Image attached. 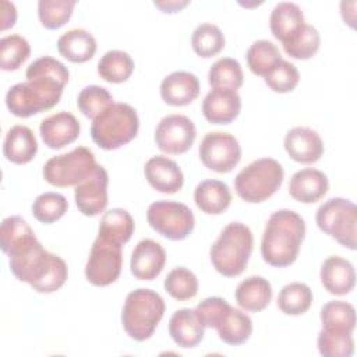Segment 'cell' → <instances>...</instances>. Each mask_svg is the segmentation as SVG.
I'll return each mask as SVG.
<instances>
[{
  "label": "cell",
  "mask_w": 357,
  "mask_h": 357,
  "mask_svg": "<svg viewBox=\"0 0 357 357\" xmlns=\"http://www.w3.org/2000/svg\"><path fill=\"white\" fill-rule=\"evenodd\" d=\"M113 102L112 93L99 85H88L81 89L77 98V106L88 119H95Z\"/></svg>",
  "instance_id": "7bdbcfd3"
},
{
  "label": "cell",
  "mask_w": 357,
  "mask_h": 357,
  "mask_svg": "<svg viewBox=\"0 0 357 357\" xmlns=\"http://www.w3.org/2000/svg\"><path fill=\"white\" fill-rule=\"evenodd\" d=\"M38 152V141L32 130L22 124L13 126L4 138L3 153L7 160L15 165L31 162Z\"/></svg>",
  "instance_id": "cb8c5ba5"
},
{
  "label": "cell",
  "mask_w": 357,
  "mask_h": 357,
  "mask_svg": "<svg viewBox=\"0 0 357 357\" xmlns=\"http://www.w3.org/2000/svg\"><path fill=\"white\" fill-rule=\"evenodd\" d=\"M265 84L278 93H287L291 92L298 81H300V74L297 67L287 61L280 59L265 75H264Z\"/></svg>",
  "instance_id": "b9f144b4"
},
{
  "label": "cell",
  "mask_w": 357,
  "mask_h": 357,
  "mask_svg": "<svg viewBox=\"0 0 357 357\" xmlns=\"http://www.w3.org/2000/svg\"><path fill=\"white\" fill-rule=\"evenodd\" d=\"M241 110V98L233 89H212L202 100V114L212 124H229Z\"/></svg>",
  "instance_id": "d6986e66"
},
{
  "label": "cell",
  "mask_w": 357,
  "mask_h": 357,
  "mask_svg": "<svg viewBox=\"0 0 357 357\" xmlns=\"http://www.w3.org/2000/svg\"><path fill=\"white\" fill-rule=\"evenodd\" d=\"M165 290L176 300L185 301L198 293V279L190 269L178 266L172 269L165 279Z\"/></svg>",
  "instance_id": "f35d334b"
},
{
  "label": "cell",
  "mask_w": 357,
  "mask_h": 357,
  "mask_svg": "<svg viewBox=\"0 0 357 357\" xmlns=\"http://www.w3.org/2000/svg\"><path fill=\"white\" fill-rule=\"evenodd\" d=\"M31 54L28 40L18 35H7L0 39V68L4 71H15Z\"/></svg>",
  "instance_id": "8d00e7d4"
},
{
  "label": "cell",
  "mask_w": 357,
  "mask_h": 357,
  "mask_svg": "<svg viewBox=\"0 0 357 357\" xmlns=\"http://www.w3.org/2000/svg\"><path fill=\"white\" fill-rule=\"evenodd\" d=\"M169 335L173 342L183 347H195L205 335V328L191 308H181L173 312L169 321Z\"/></svg>",
  "instance_id": "603a6c76"
},
{
  "label": "cell",
  "mask_w": 357,
  "mask_h": 357,
  "mask_svg": "<svg viewBox=\"0 0 357 357\" xmlns=\"http://www.w3.org/2000/svg\"><path fill=\"white\" fill-rule=\"evenodd\" d=\"M229 307L230 304L225 298L215 296L202 300L194 311L204 328H215Z\"/></svg>",
  "instance_id": "bcb514c9"
},
{
  "label": "cell",
  "mask_w": 357,
  "mask_h": 357,
  "mask_svg": "<svg viewBox=\"0 0 357 357\" xmlns=\"http://www.w3.org/2000/svg\"><path fill=\"white\" fill-rule=\"evenodd\" d=\"M321 231L335 238L340 245L356 250L357 206L350 201L335 197L324 202L315 215Z\"/></svg>",
  "instance_id": "ba28073f"
},
{
  "label": "cell",
  "mask_w": 357,
  "mask_h": 357,
  "mask_svg": "<svg viewBox=\"0 0 357 357\" xmlns=\"http://www.w3.org/2000/svg\"><path fill=\"white\" fill-rule=\"evenodd\" d=\"M319 45L321 36L318 29L305 22L296 35L283 43V50L293 59L307 60L318 52Z\"/></svg>",
  "instance_id": "e575fe53"
},
{
  "label": "cell",
  "mask_w": 357,
  "mask_h": 357,
  "mask_svg": "<svg viewBox=\"0 0 357 357\" xmlns=\"http://www.w3.org/2000/svg\"><path fill=\"white\" fill-rule=\"evenodd\" d=\"M208 81L212 89L237 91L244 82L240 63L231 57H222L216 60L209 68Z\"/></svg>",
  "instance_id": "d6a6232c"
},
{
  "label": "cell",
  "mask_w": 357,
  "mask_h": 357,
  "mask_svg": "<svg viewBox=\"0 0 357 357\" xmlns=\"http://www.w3.org/2000/svg\"><path fill=\"white\" fill-rule=\"evenodd\" d=\"M199 95L198 77L190 71H174L163 78L160 96L170 106H187Z\"/></svg>",
  "instance_id": "44dd1931"
},
{
  "label": "cell",
  "mask_w": 357,
  "mask_h": 357,
  "mask_svg": "<svg viewBox=\"0 0 357 357\" xmlns=\"http://www.w3.org/2000/svg\"><path fill=\"white\" fill-rule=\"evenodd\" d=\"M322 329L335 333L351 335L356 328V310L343 300H333L321 308Z\"/></svg>",
  "instance_id": "f546056e"
},
{
  "label": "cell",
  "mask_w": 357,
  "mask_h": 357,
  "mask_svg": "<svg viewBox=\"0 0 357 357\" xmlns=\"http://www.w3.org/2000/svg\"><path fill=\"white\" fill-rule=\"evenodd\" d=\"M25 75H26V79L33 78V77H49V78H54L66 85L68 82L70 73L61 61H59L50 56H43V57L33 60L28 66Z\"/></svg>",
  "instance_id": "f6af8a7d"
},
{
  "label": "cell",
  "mask_w": 357,
  "mask_h": 357,
  "mask_svg": "<svg viewBox=\"0 0 357 357\" xmlns=\"http://www.w3.org/2000/svg\"><path fill=\"white\" fill-rule=\"evenodd\" d=\"M134 229L135 223L130 212L121 208H114L103 213L98 236L123 245L131 238Z\"/></svg>",
  "instance_id": "4dcf8cb0"
},
{
  "label": "cell",
  "mask_w": 357,
  "mask_h": 357,
  "mask_svg": "<svg viewBox=\"0 0 357 357\" xmlns=\"http://www.w3.org/2000/svg\"><path fill=\"white\" fill-rule=\"evenodd\" d=\"M247 64L252 74L264 77L280 59L278 46L266 39L255 40L247 50Z\"/></svg>",
  "instance_id": "74e56055"
},
{
  "label": "cell",
  "mask_w": 357,
  "mask_h": 357,
  "mask_svg": "<svg viewBox=\"0 0 357 357\" xmlns=\"http://www.w3.org/2000/svg\"><path fill=\"white\" fill-rule=\"evenodd\" d=\"M0 10H1V15H0V31H6L11 26H14L15 20H17V10L14 3H10L7 0H1L0 3Z\"/></svg>",
  "instance_id": "7dc6e473"
},
{
  "label": "cell",
  "mask_w": 357,
  "mask_h": 357,
  "mask_svg": "<svg viewBox=\"0 0 357 357\" xmlns=\"http://www.w3.org/2000/svg\"><path fill=\"white\" fill-rule=\"evenodd\" d=\"M215 329L223 343L229 346H240L250 339L252 333V321L245 312L230 305L216 324Z\"/></svg>",
  "instance_id": "f1b7e54d"
},
{
  "label": "cell",
  "mask_w": 357,
  "mask_h": 357,
  "mask_svg": "<svg viewBox=\"0 0 357 357\" xmlns=\"http://www.w3.org/2000/svg\"><path fill=\"white\" fill-rule=\"evenodd\" d=\"M139 128L137 110L128 103H112L92 120L93 142L106 151L117 149L132 141Z\"/></svg>",
  "instance_id": "8992f818"
},
{
  "label": "cell",
  "mask_w": 357,
  "mask_h": 357,
  "mask_svg": "<svg viewBox=\"0 0 357 357\" xmlns=\"http://www.w3.org/2000/svg\"><path fill=\"white\" fill-rule=\"evenodd\" d=\"M64 84L49 77H33L13 85L6 93V106L17 117H31L54 107Z\"/></svg>",
  "instance_id": "277c9868"
},
{
  "label": "cell",
  "mask_w": 357,
  "mask_h": 357,
  "mask_svg": "<svg viewBox=\"0 0 357 357\" xmlns=\"http://www.w3.org/2000/svg\"><path fill=\"white\" fill-rule=\"evenodd\" d=\"M75 0H39L38 17L46 29H59L71 17Z\"/></svg>",
  "instance_id": "60d3db41"
},
{
  "label": "cell",
  "mask_w": 357,
  "mask_h": 357,
  "mask_svg": "<svg viewBox=\"0 0 357 357\" xmlns=\"http://www.w3.org/2000/svg\"><path fill=\"white\" fill-rule=\"evenodd\" d=\"M284 149L293 160L311 165L321 159L324 153V142L315 130L297 126L286 132Z\"/></svg>",
  "instance_id": "9a60e30c"
},
{
  "label": "cell",
  "mask_w": 357,
  "mask_h": 357,
  "mask_svg": "<svg viewBox=\"0 0 357 357\" xmlns=\"http://www.w3.org/2000/svg\"><path fill=\"white\" fill-rule=\"evenodd\" d=\"M317 344L324 357H350L354 351V340L351 335L328 332L325 329L318 333Z\"/></svg>",
  "instance_id": "ee69618b"
},
{
  "label": "cell",
  "mask_w": 357,
  "mask_h": 357,
  "mask_svg": "<svg viewBox=\"0 0 357 357\" xmlns=\"http://www.w3.org/2000/svg\"><path fill=\"white\" fill-rule=\"evenodd\" d=\"M81 126L77 117L68 112H59L42 120L40 137L50 149H60L79 137Z\"/></svg>",
  "instance_id": "e0dca14e"
},
{
  "label": "cell",
  "mask_w": 357,
  "mask_h": 357,
  "mask_svg": "<svg viewBox=\"0 0 357 357\" xmlns=\"http://www.w3.org/2000/svg\"><path fill=\"white\" fill-rule=\"evenodd\" d=\"M121 247L100 236L95 238L85 265V278L89 283L103 287L119 279L123 265Z\"/></svg>",
  "instance_id": "8fae6325"
},
{
  "label": "cell",
  "mask_w": 357,
  "mask_h": 357,
  "mask_svg": "<svg viewBox=\"0 0 357 357\" xmlns=\"http://www.w3.org/2000/svg\"><path fill=\"white\" fill-rule=\"evenodd\" d=\"M194 201L198 209L206 215H220L231 204V192L226 183L215 178L201 181L194 190Z\"/></svg>",
  "instance_id": "d4e9b609"
},
{
  "label": "cell",
  "mask_w": 357,
  "mask_h": 357,
  "mask_svg": "<svg viewBox=\"0 0 357 357\" xmlns=\"http://www.w3.org/2000/svg\"><path fill=\"white\" fill-rule=\"evenodd\" d=\"M188 0H162V1H153V6L162 10L163 13H177L185 6H188Z\"/></svg>",
  "instance_id": "c3c4849f"
},
{
  "label": "cell",
  "mask_w": 357,
  "mask_h": 357,
  "mask_svg": "<svg viewBox=\"0 0 357 357\" xmlns=\"http://www.w3.org/2000/svg\"><path fill=\"white\" fill-rule=\"evenodd\" d=\"M197 137L194 123L183 114H167L156 126V146L169 155H180L187 152Z\"/></svg>",
  "instance_id": "4fadbf2b"
},
{
  "label": "cell",
  "mask_w": 357,
  "mask_h": 357,
  "mask_svg": "<svg viewBox=\"0 0 357 357\" xmlns=\"http://www.w3.org/2000/svg\"><path fill=\"white\" fill-rule=\"evenodd\" d=\"M165 314L163 298L151 289H135L126 297L121 324L126 333L137 340L149 339Z\"/></svg>",
  "instance_id": "5b68a950"
},
{
  "label": "cell",
  "mask_w": 357,
  "mask_h": 357,
  "mask_svg": "<svg viewBox=\"0 0 357 357\" xmlns=\"http://www.w3.org/2000/svg\"><path fill=\"white\" fill-rule=\"evenodd\" d=\"M236 301L244 311L259 312L265 310L272 300V286L262 276H248L238 283L236 289Z\"/></svg>",
  "instance_id": "484cf974"
},
{
  "label": "cell",
  "mask_w": 357,
  "mask_h": 357,
  "mask_svg": "<svg viewBox=\"0 0 357 357\" xmlns=\"http://www.w3.org/2000/svg\"><path fill=\"white\" fill-rule=\"evenodd\" d=\"M305 24L303 10L291 1L278 3L269 17V26L272 35L282 42H287Z\"/></svg>",
  "instance_id": "83f0119b"
},
{
  "label": "cell",
  "mask_w": 357,
  "mask_h": 357,
  "mask_svg": "<svg viewBox=\"0 0 357 357\" xmlns=\"http://www.w3.org/2000/svg\"><path fill=\"white\" fill-rule=\"evenodd\" d=\"M146 220L156 233L173 241L187 238L195 226L194 213L185 204L165 199L148 206Z\"/></svg>",
  "instance_id": "30bf717a"
},
{
  "label": "cell",
  "mask_w": 357,
  "mask_h": 357,
  "mask_svg": "<svg viewBox=\"0 0 357 357\" xmlns=\"http://www.w3.org/2000/svg\"><path fill=\"white\" fill-rule=\"evenodd\" d=\"M68 209V202L63 194L47 191L39 194L32 205V213L42 223H53L64 216Z\"/></svg>",
  "instance_id": "ab89813d"
},
{
  "label": "cell",
  "mask_w": 357,
  "mask_h": 357,
  "mask_svg": "<svg viewBox=\"0 0 357 357\" xmlns=\"http://www.w3.org/2000/svg\"><path fill=\"white\" fill-rule=\"evenodd\" d=\"M284 178L282 165L273 158H261L243 170L234 178L237 195L250 204H258L272 197Z\"/></svg>",
  "instance_id": "52a82bcc"
},
{
  "label": "cell",
  "mask_w": 357,
  "mask_h": 357,
  "mask_svg": "<svg viewBox=\"0 0 357 357\" xmlns=\"http://www.w3.org/2000/svg\"><path fill=\"white\" fill-rule=\"evenodd\" d=\"M311 289L301 282L286 284L278 296V308L286 315H303L312 304Z\"/></svg>",
  "instance_id": "836d02e7"
},
{
  "label": "cell",
  "mask_w": 357,
  "mask_h": 357,
  "mask_svg": "<svg viewBox=\"0 0 357 357\" xmlns=\"http://www.w3.org/2000/svg\"><path fill=\"white\" fill-rule=\"evenodd\" d=\"M329 181L324 172L312 167L296 172L289 181V194L298 202L314 204L328 192Z\"/></svg>",
  "instance_id": "7402d4cb"
},
{
  "label": "cell",
  "mask_w": 357,
  "mask_h": 357,
  "mask_svg": "<svg viewBox=\"0 0 357 357\" xmlns=\"http://www.w3.org/2000/svg\"><path fill=\"white\" fill-rule=\"evenodd\" d=\"M59 53L71 63H85L95 56L96 39L82 28H73L57 39Z\"/></svg>",
  "instance_id": "4316f807"
},
{
  "label": "cell",
  "mask_w": 357,
  "mask_h": 357,
  "mask_svg": "<svg viewBox=\"0 0 357 357\" xmlns=\"http://www.w3.org/2000/svg\"><path fill=\"white\" fill-rule=\"evenodd\" d=\"M98 163L91 149L78 146L67 153L50 158L42 169L43 178L59 188L78 185L95 169Z\"/></svg>",
  "instance_id": "9c48e42d"
},
{
  "label": "cell",
  "mask_w": 357,
  "mask_h": 357,
  "mask_svg": "<svg viewBox=\"0 0 357 357\" xmlns=\"http://www.w3.org/2000/svg\"><path fill=\"white\" fill-rule=\"evenodd\" d=\"M199 159L205 167L216 173L231 172L241 159V148L230 132H206L199 144Z\"/></svg>",
  "instance_id": "7c38bea8"
},
{
  "label": "cell",
  "mask_w": 357,
  "mask_h": 357,
  "mask_svg": "<svg viewBox=\"0 0 357 357\" xmlns=\"http://www.w3.org/2000/svg\"><path fill=\"white\" fill-rule=\"evenodd\" d=\"M321 282L325 290L335 296L349 294L356 284L353 264L339 255L328 257L321 266Z\"/></svg>",
  "instance_id": "ffe728a7"
},
{
  "label": "cell",
  "mask_w": 357,
  "mask_h": 357,
  "mask_svg": "<svg viewBox=\"0 0 357 357\" xmlns=\"http://www.w3.org/2000/svg\"><path fill=\"white\" fill-rule=\"evenodd\" d=\"M165 264V248L152 238H144L132 250L130 269L134 278L139 280H153L160 275Z\"/></svg>",
  "instance_id": "2e32d148"
},
{
  "label": "cell",
  "mask_w": 357,
  "mask_h": 357,
  "mask_svg": "<svg viewBox=\"0 0 357 357\" xmlns=\"http://www.w3.org/2000/svg\"><path fill=\"white\" fill-rule=\"evenodd\" d=\"M191 46L199 57L209 59L220 53L225 47V35L218 25L205 22L194 29Z\"/></svg>",
  "instance_id": "d590c367"
},
{
  "label": "cell",
  "mask_w": 357,
  "mask_h": 357,
  "mask_svg": "<svg viewBox=\"0 0 357 357\" xmlns=\"http://www.w3.org/2000/svg\"><path fill=\"white\" fill-rule=\"evenodd\" d=\"M144 173L149 185L159 192L174 194L183 188V172L178 165L167 156L156 155L148 159Z\"/></svg>",
  "instance_id": "ac0fdd59"
},
{
  "label": "cell",
  "mask_w": 357,
  "mask_h": 357,
  "mask_svg": "<svg viewBox=\"0 0 357 357\" xmlns=\"http://www.w3.org/2000/svg\"><path fill=\"white\" fill-rule=\"evenodd\" d=\"M7 255L11 273L38 293H53L67 280L66 261L46 251L36 236L14 247Z\"/></svg>",
  "instance_id": "6da1fadb"
},
{
  "label": "cell",
  "mask_w": 357,
  "mask_h": 357,
  "mask_svg": "<svg viewBox=\"0 0 357 357\" xmlns=\"http://www.w3.org/2000/svg\"><path fill=\"white\" fill-rule=\"evenodd\" d=\"M304 237L305 223L297 212L291 209L275 211L265 225L261 255L266 264L286 268L297 259Z\"/></svg>",
  "instance_id": "7a4b0ae2"
},
{
  "label": "cell",
  "mask_w": 357,
  "mask_h": 357,
  "mask_svg": "<svg viewBox=\"0 0 357 357\" xmlns=\"http://www.w3.org/2000/svg\"><path fill=\"white\" fill-rule=\"evenodd\" d=\"M109 174L100 165L78 185H75L74 198L78 211L85 216H96L107 206Z\"/></svg>",
  "instance_id": "5bb4252c"
},
{
  "label": "cell",
  "mask_w": 357,
  "mask_h": 357,
  "mask_svg": "<svg viewBox=\"0 0 357 357\" xmlns=\"http://www.w3.org/2000/svg\"><path fill=\"white\" fill-rule=\"evenodd\" d=\"M134 71V60L127 52L109 50L98 63V74L107 82L120 84L127 81Z\"/></svg>",
  "instance_id": "1f68e13d"
},
{
  "label": "cell",
  "mask_w": 357,
  "mask_h": 357,
  "mask_svg": "<svg viewBox=\"0 0 357 357\" xmlns=\"http://www.w3.org/2000/svg\"><path fill=\"white\" fill-rule=\"evenodd\" d=\"M252 245L251 229L241 222H231L211 245V262L220 275L226 278L238 276L247 268Z\"/></svg>",
  "instance_id": "3957f363"
}]
</instances>
